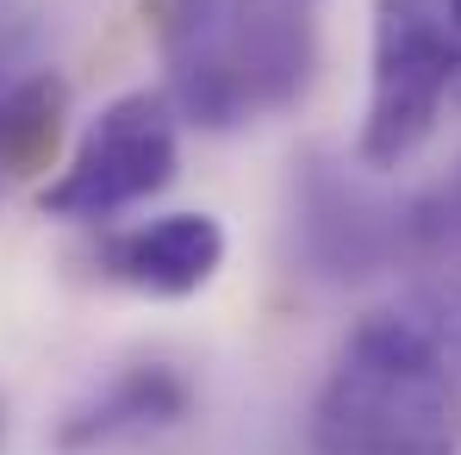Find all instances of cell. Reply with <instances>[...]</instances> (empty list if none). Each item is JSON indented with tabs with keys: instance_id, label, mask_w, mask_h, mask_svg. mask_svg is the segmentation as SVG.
Listing matches in <instances>:
<instances>
[{
	"instance_id": "7a4b0ae2",
	"label": "cell",
	"mask_w": 461,
	"mask_h": 455,
	"mask_svg": "<svg viewBox=\"0 0 461 455\" xmlns=\"http://www.w3.org/2000/svg\"><path fill=\"white\" fill-rule=\"evenodd\" d=\"M312 455H461V387L430 324L362 318L312 405Z\"/></svg>"
},
{
	"instance_id": "277c9868",
	"label": "cell",
	"mask_w": 461,
	"mask_h": 455,
	"mask_svg": "<svg viewBox=\"0 0 461 455\" xmlns=\"http://www.w3.org/2000/svg\"><path fill=\"white\" fill-rule=\"evenodd\" d=\"M175 100L168 94H119L100 106V119L81 132L76 156L57 168V181L38 194L50 219L69 225H100L125 206H144L162 194L181 168V138H175Z\"/></svg>"
},
{
	"instance_id": "52a82bcc",
	"label": "cell",
	"mask_w": 461,
	"mask_h": 455,
	"mask_svg": "<svg viewBox=\"0 0 461 455\" xmlns=\"http://www.w3.org/2000/svg\"><path fill=\"white\" fill-rule=\"evenodd\" d=\"M187 412H194L187 375H175L168 362H138V369H119L94 399H81L57 424V450L87 455L106 443H125V437H150V431L181 424Z\"/></svg>"
},
{
	"instance_id": "6da1fadb",
	"label": "cell",
	"mask_w": 461,
	"mask_h": 455,
	"mask_svg": "<svg viewBox=\"0 0 461 455\" xmlns=\"http://www.w3.org/2000/svg\"><path fill=\"white\" fill-rule=\"evenodd\" d=\"M168 100L200 132H237L300 106L318 69L306 0H156Z\"/></svg>"
},
{
	"instance_id": "30bf717a",
	"label": "cell",
	"mask_w": 461,
	"mask_h": 455,
	"mask_svg": "<svg viewBox=\"0 0 461 455\" xmlns=\"http://www.w3.org/2000/svg\"><path fill=\"white\" fill-rule=\"evenodd\" d=\"M449 13H456V25H461V0H449Z\"/></svg>"
},
{
	"instance_id": "5b68a950",
	"label": "cell",
	"mask_w": 461,
	"mask_h": 455,
	"mask_svg": "<svg viewBox=\"0 0 461 455\" xmlns=\"http://www.w3.org/2000/svg\"><path fill=\"white\" fill-rule=\"evenodd\" d=\"M300 250L312 275L362 281V275H381L393 256H418V213L368 200L343 168L312 156L300 175Z\"/></svg>"
},
{
	"instance_id": "8992f818",
	"label": "cell",
	"mask_w": 461,
	"mask_h": 455,
	"mask_svg": "<svg viewBox=\"0 0 461 455\" xmlns=\"http://www.w3.org/2000/svg\"><path fill=\"white\" fill-rule=\"evenodd\" d=\"M219 268H225V225L212 213H168L150 225L113 231L100 243V275L150 300H187Z\"/></svg>"
},
{
	"instance_id": "ba28073f",
	"label": "cell",
	"mask_w": 461,
	"mask_h": 455,
	"mask_svg": "<svg viewBox=\"0 0 461 455\" xmlns=\"http://www.w3.org/2000/svg\"><path fill=\"white\" fill-rule=\"evenodd\" d=\"M63 113H69V87L57 76L13 81L0 94V194L25 175H38L57 144H63Z\"/></svg>"
},
{
	"instance_id": "9c48e42d",
	"label": "cell",
	"mask_w": 461,
	"mask_h": 455,
	"mask_svg": "<svg viewBox=\"0 0 461 455\" xmlns=\"http://www.w3.org/2000/svg\"><path fill=\"white\" fill-rule=\"evenodd\" d=\"M418 225H424V256L461 243V175L437 194V200H424V206H418Z\"/></svg>"
},
{
	"instance_id": "3957f363",
	"label": "cell",
	"mask_w": 461,
	"mask_h": 455,
	"mask_svg": "<svg viewBox=\"0 0 461 455\" xmlns=\"http://www.w3.org/2000/svg\"><path fill=\"white\" fill-rule=\"evenodd\" d=\"M461 81V25L449 0H375V50H368V113L356 162L399 168L424 150L443 119V100Z\"/></svg>"
}]
</instances>
